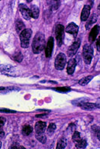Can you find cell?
<instances>
[{
    "label": "cell",
    "mask_w": 100,
    "mask_h": 149,
    "mask_svg": "<svg viewBox=\"0 0 100 149\" xmlns=\"http://www.w3.org/2000/svg\"><path fill=\"white\" fill-rule=\"evenodd\" d=\"M45 40L44 34L42 33L38 32L33 40V52L35 54H39L42 52L43 49H45Z\"/></svg>",
    "instance_id": "obj_1"
},
{
    "label": "cell",
    "mask_w": 100,
    "mask_h": 149,
    "mask_svg": "<svg viewBox=\"0 0 100 149\" xmlns=\"http://www.w3.org/2000/svg\"><path fill=\"white\" fill-rule=\"evenodd\" d=\"M32 36V30L31 29H24L20 33L21 46L22 48H27L30 45V39Z\"/></svg>",
    "instance_id": "obj_2"
},
{
    "label": "cell",
    "mask_w": 100,
    "mask_h": 149,
    "mask_svg": "<svg viewBox=\"0 0 100 149\" xmlns=\"http://www.w3.org/2000/svg\"><path fill=\"white\" fill-rule=\"evenodd\" d=\"M83 60L86 64H90L93 56V50L91 46L89 44H85L83 47Z\"/></svg>",
    "instance_id": "obj_3"
},
{
    "label": "cell",
    "mask_w": 100,
    "mask_h": 149,
    "mask_svg": "<svg viewBox=\"0 0 100 149\" xmlns=\"http://www.w3.org/2000/svg\"><path fill=\"white\" fill-rule=\"evenodd\" d=\"M67 63V59L65 54L63 53H60L56 56L55 60V67L57 70H62Z\"/></svg>",
    "instance_id": "obj_4"
},
{
    "label": "cell",
    "mask_w": 100,
    "mask_h": 149,
    "mask_svg": "<svg viewBox=\"0 0 100 149\" xmlns=\"http://www.w3.org/2000/svg\"><path fill=\"white\" fill-rule=\"evenodd\" d=\"M56 38L57 41V45L59 46H61L62 45L63 40H64V28L61 24H57L56 26Z\"/></svg>",
    "instance_id": "obj_5"
},
{
    "label": "cell",
    "mask_w": 100,
    "mask_h": 149,
    "mask_svg": "<svg viewBox=\"0 0 100 149\" xmlns=\"http://www.w3.org/2000/svg\"><path fill=\"white\" fill-rule=\"evenodd\" d=\"M19 10L21 12V14L23 17V18L26 20H28L30 19L31 17V10L27 7V5H25V4H20L19 6Z\"/></svg>",
    "instance_id": "obj_6"
},
{
    "label": "cell",
    "mask_w": 100,
    "mask_h": 149,
    "mask_svg": "<svg viewBox=\"0 0 100 149\" xmlns=\"http://www.w3.org/2000/svg\"><path fill=\"white\" fill-rule=\"evenodd\" d=\"M80 44H81V41L79 39H77L71 46H70L68 49V55L69 57H72L74 55L77 51H78L79 48Z\"/></svg>",
    "instance_id": "obj_7"
},
{
    "label": "cell",
    "mask_w": 100,
    "mask_h": 149,
    "mask_svg": "<svg viewBox=\"0 0 100 149\" xmlns=\"http://www.w3.org/2000/svg\"><path fill=\"white\" fill-rule=\"evenodd\" d=\"M53 42H54L53 38L52 37H50L45 48V55L47 58H51L52 55L53 49Z\"/></svg>",
    "instance_id": "obj_8"
},
{
    "label": "cell",
    "mask_w": 100,
    "mask_h": 149,
    "mask_svg": "<svg viewBox=\"0 0 100 149\" xmlns=\"http://www.w3.org/2000/svg\"><path fill=\"white\" fill-rule=\"evenodd\" d=\"M78 30L79 27L76 26L74 22H71L70 23L68 26L65 29V31L67 33H69V34L73 35V37H76L77 34H78Z\"/></svg>",
    "instance_id": "obj_9"
},
{
    "label": "cell",
    "mask_w": 100,
    "mask_h": 149,
    "mask_svg": "<svg viewBox=\"0 0 100 149\" xmlns=\"http://www.w3.org/2000/svg\"><path fill=\"white\" fill-rule=\"evenodd\" d=\"M90 5H85L84 6L83 9L82 10L81 14V20L82 21H86L88 19V18L90 16Z\"/></svg>",
    "instance_id": "obj_10"
},
{
    "label": "cell",
    "mask_w": 100,
    "mask_h": 149,
    "mask_svg": "<svg viewBox=\"0 0 100 149\" xmlns=\"http://www.w3.org/2000/svg\"><path fill=\"white\" fill-rule=\"evenodd\" d=\"M99 32V26H95V27L92 29L90 34H89V41L90 42H93L96 40V38L98 35Z\"/></svg>",
    "instance_id": "obj_11"
},
{
    "label": "cell",
    "mask_w": 100,
    "mask_h": 149,
    "mask_svg": "<svg viewBox=\"0 0 100 149\" xmlns=\"http://www.w3.org/2000/svg\"><path fill=\"white\" fill-rule=\"evenodd\" d=\"M47 125L45 122H36V125H35V130H36V134H42V133H45V129Z\"/></svg>",
    "instance_id": "obj_12"
},
{
    "label": "cell",
    "mask_w": 100,
    "mask_h": 149,
    "mask_svg": "<svg viewBox=\"0 0 100 149\" xmlns=\"http://www.w3.org/2000/svg\"><path fill=\"white\" fill-rule=\"evenodd\" d=\"M76 66V61L75 59H71L68 63L67 66V72L69 74H72L75 70Z\"/></svg>",
    "instance_id": "obj_13"
},
{
    "label": "cell",
    "mask_w": 100,
    "mask_h": 149,
    "mask_svg": "<svg viewBox=\"0 0 100 149\" xmlns=\"http://www.w3.org/2000/svg\"><path fill=\"white\" fill-rule=\"evenodd\" d=\"M79 107H81L83 110H93L94 109H96L97 105H96L95 104L84 102L79 105Z\"/></svg>",
    "instance_id": "obj_14"
},
{
    "label": "cell",
    "mask_w": 100,
    "mask_h": 149,
    "mask_svg": "<svg viewBox=\"0 0 100 149\" xmlns=\"http://www.w3.org/2000/svg\"><path fill=\"white\" fill-rule=\"evenodd\" d=\"M88 21L86 24V29H88V30H89V29H90V28L93 26V24L97 22V14H91L90 17H88Z\"/></svg>",
    "instance_id": "obj_15"
},
{
    "label": "cell",
    "mask_w": 100,
    "mask_h": 149,
    "mask_svg": "<svg viewBox=\"0 0 100 149\" xmlns=\"http://www.w3.org/2000/svg\"><path fill=\"white\" fill-rule=\"evenodd\" d=\"M48 4L51 10H55L60 6V0H48Z\"/></svg>",
    "instance_id": "obj_16"
},
{
    "label": "cell",
    "mask_w": 100,
    "mask_h": 149,
    "mask_svg": "<svg viewBox=\"0 0 100 149\" xmlns=\"http://www.w3.org/2000/svg\"><path fill=\"white\" fill-rule=\"evenodd\" d=\"M31 17L34 19H37L39 16V9L36 5H32L31 8Z\"/></svg>",
    "instance_id": "obj_17"
},
{
    "label": "cell",
    "mask_w": 100,
    "mask_h": 149,
    "mask_svg": "<svg viewBox=\"0 0 100 149\" xmlns=\"http://www.w3.org/2000/svg\"><path fill=\"white\" fill-rule=\"evenodd\" d=\"M0 70L4 72L13 73L14 72V69L10 65H0Z\"/></svg>",
    "instance_id": "obj_18"
},
{
    "label": "cell",
    "mask_w": 100,
    "mask_h": 149,
    "mask_svg": "<svg viewBox=\"0 0 100 149\" xmlns=\"http://www.w3.org/2000/svg\"><path fill=\"white\" fill-rule=\"evenodd\" d=\"M25 25L23 24V22H22L20 19H18V20L16 21V29L17 33H19H19L22 32V31L25 29Z\"/></svg>",
    "instance_id": "obj_19"
},
{
    "label": "cell",
    "mask_w": 100,
    "mask_h": 149,
    "mask_svg": "<svg viewBox=\"0 0 100 149\" xmlns=\"http://www.w3.org/2000/svg\"><path fill=\"white\" fill-rule=\"evenodd\" d=\"M67 146V140L65 138H61V139H59L57 143V146H56V148L57 149H63L66 147Z\"/></svg>",
    "instance_id": "obj_20"
},
{
    "label": "cell",
    "mask_w": 100,
    "mask_h": 149,
    "mask_svg": "<svg viewBox=\"0 0 100 149\" xmlns=\"http://www.w3.org/2000/svg\"><path fill=\"white\" fill-rule=\"evenodd\" d=\"M33 128L31 125H25L22 129V134L25 136H28L32 133Z\"/></svg>",
    "instance_id": "obj_21"
},
{
    "label": "cell",
    "mask_w": 100,
    "mask_h": 149,
    "mask_svg": "<svg viewBox=\"0 0 100 149\" xmlns=\"http://www.w3.org/2000/svg\"><path fill=\"white\" fill-rule=\"evenodd\" d=\"M92 78H93V76L85 77V78H82V79L80 80L79 82V84L81 86H85V85L88 84L89 83L90 81H91Z\"/></svg>",
    "instance_id": "obj_22"
},
{
    "label": "cell",
    "mask_w": 100,
    "mask_h": 149,
    "mask_svg": "<svg viewBox=\"0 0 100 149\" xmlns=\"http://www.w3.org/2000/svg\"><path fill=\"white\" fill-rule=\"evenodd\" d=\"M36 137L38 140L39 141L42 143H45L46 141H47V138H46L45 135L44 134V133H42V134H36Z\"/></svg>",
    "instance_id": "obj_23"
},
{
    "label": "cell",
    "mask_w": 100,
    "mask_h": 149,
    "mask_svg": "<svg viewBox=\"0 0 100 149\" xmlns=\"http://www.w3.org/2000/svg\"><path fill=\"white\" fill-rule=\"evenodd\" d=\"M87 146V142L85 139H80L78 142H76V147L78 148H85Z\"/></svg>",
    "instance_id": "obj_24"
},
{
    "label": "cell",
    "mask_w": 100,
    "mask_h": 149,
    "mask_svg": "<svg viewBox=\"0 0 100 149\" xmlns=\"http://www.w3.org/2000/svg\"><path fill=\"white\" fill-rule=\"evenodd\" d=\"M56 128V125H55L54 123H51L49 125H48V134H49V135H52V134L54 133Z\"/></svg>",
    "instance_id": "obj_25"
},
{
    "label": "cell",
    "mask_w": 100,
    "mask_h": 149,
    "mask_svg": "<svg viewBox=\"0 0 100 149\" xmlns=\"http://www.w3.org/2000/svg\"><path fill=\"white\" fill-rule=\"evenodd\" d=\"M53 90L58 92H61V93H67V92L71 91V89L69 87H58V88H54Z\"/></svg>",
    "instance_id": "obj_26"
},
{
    "label": "cell",
    "mask_w": 100,
    "mask_h": 149,
    "mask_svg": "<svg viewBox=\"0 0 100 149\" xmlns=\"http://www.w3.org/2000/svg\"><path fill=\"white\" fill-rule=\"evenodd\" d=\"M81 139V137H80V134L78 132V131H75L74 134L73 135V142H78L79 140Z\"/></svg>",
    "instance_id": "obj_27"
},
{
    "label": "cell",
    "mask_w": 100,
    "mask_h": 149,
    "mask_svg": "<svg viewBox=\"0 0 100 149\" xmlns=\"http://www.w3.org/2000/svg\"><path fill=\"white\" fill-rule=\"evenodd\" d=\"M14 58L16 60V61H18V62H21V61H22L23 56H22V54H21L20 52H19V53H16V54H14Z\"/></svg>",
    "instance_id": "obj_28"
},
{
    "label": "cell",
    "mask_w": 100,
    "mask_h": 149,
    "mask_svg": "<svg viewBox=\"0 0 100 149\" xmlns=\"http://www.w3.org/2000/svg\"><path fill=\"white\" fill-rule=\"evenodd\" d=\"M0 113H16L15 110H8V109H0Z\"/></svg>",
    "instance_id": "obj_29"
},
{
    "label": "cell",
    "mask_w": 100,
    "mask_h": 149,
    "mask_svg": "<svg viewBox=\"0 0 100 149\" xmlns=\"http://www.w3.org/2000/svg\"><path fill=\"white\" fill-rule=\"evenodd\" d=\"M5 122H6L5 118H4V117L2 116H0V127H2V126L5 124Z\"/></svg>",
    "instance_id": "obj_30"
},
{
    "label": "cell",
    "mask_w": 100,
    "mask_h": 149,
    "mask_svg": "<svg viewBox=\"0 0 100 149\" xmlns=\"http://www.w3.org/2000/svg\"><path fill=\"white\" fill-rule=\"evenodd\" d=\"M4 136H5V133H4L3 129L2 128V127H0V139L3 138Z\"/></svg>",
    "instance_id": "obj_31"
},
{
    "label": "cell",
    "mask_w": 100,
    "mask_h": 149,
    "mask_svg": "<svg viewBox=\"0 0 100 149\" xmlns=\"http://www.w3.org/2000/svg\"><path fill=\"white\" fill-rule=\"evenodd\" d=\"M48 116V113H42L39 114V115H36V117H46Z\"/></svg>",
    "instance_id": "obj_32"
},
{
    "label": "cell",
    "mask_w": 100,
    "mask_h": 149,
    "mask_svg": "<svg viewBox=\"0 0 100 149\" xmlns=\"http://www.w3.org/2000/svg\"><path fill=\"white\" fill-rule=\"evenodd\" d=\"M97 50L99 51V38L97 40Z\"/></svg>",
    "instance_id": "obj_33"
},
{
    "label": "cell",
    "mask_w": 100,
    "mask_h": 149,
    "mask_svg": "<svg viewBox=\"0 0 100 149\" xmlns=\"http://www.w3.org/2000/svg\"><path fill=\"white\" fill-rule=\"evenodd\" d=\"M33 0H27V2H32Z\"/></svg>",
    "instance_id": "obj_34"
},
{
    "label": "cell",
    "mask_w": 100,
    "mask_h": 149,
    "mask_svg": "<svg viewBox=\"0 0 100 149\" xmlns=\"http://www.w3.org/2000/svg\"><path fill=\"white\" fill-rule=\"evenodd\" d=\"M1 147H2V142H0V148H1Z\"/></svg>",
    "instance_id": "obj_35"
},
{
    "label": "cell",
    "mask_w": 100,
    "mask_h": 149,
    "mask_svg": "<svg viewBox=\"0 0 100 149\" xmlns=\"http://www.w3.org/2000/svg\"><path fill=\"white\" fill-rule=\"evenodd\" d=\"M0 1H1V0H0Z\"/></svg>",
    "instance_id": "obj_36"
}]
</instances>
